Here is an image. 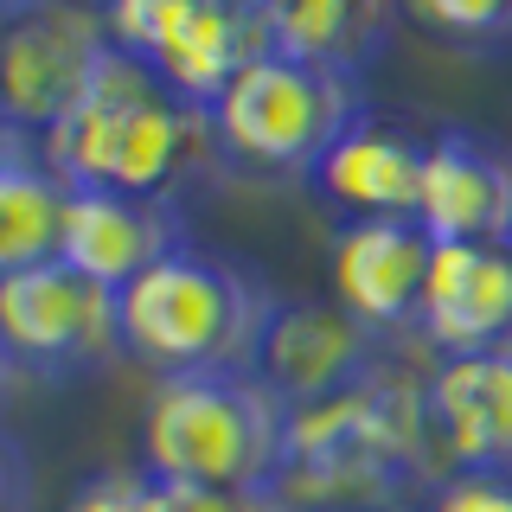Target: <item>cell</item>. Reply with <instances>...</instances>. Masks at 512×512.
<instances>
[{
	"label": "cell",
	"instance_id": "obj_1",
	"mask_svg": "<svg viewBox=\"0 0 512 512\" xmlns=\"http://www.w3.org/2000/svg\"><path fill=\"white\" fill-rule=\"evenodd\" d=\"M205 141L218 148L212 109L180 103L154 77V64L109 45L90 90L39 141V154L71 186H116V192H141V199H173V186L199 167Z\"/></svg>",
	"mask_w": 512,
	"mask_h": 512
},
{
	"label": "cell",
	"instance_id": "obj_2",
	"mask_svg": "<svg viewBox=\"0 0 512 512\" xmlns=\"http://www.w3.org/2000/svg\"><path fill=\"white\" fill-rule=\"evenodd\" d=\"M276 301L282 295H269V282L250 276L244 263L180 244L141 282L122 288V352L154 378L256 372Z\"/></svg>",
	"mask_w": 512,
	"mask_h": 512
},
{
	"label": "cell",
	"instance_id": "obj_3",
	"mask_svg": "<svg viewBox=\"0 0 512 512\" xmlns=\"http://www.w3.org/2000/svg\"><path fill=\"white\" fill-rule=\"evenodd\" d=\"M141 468L167 487L276 493L288 474V404L256 372L154 378L141 404Z\"/></svg>",
	"mask_w": 512,
	"mask_h": 512
},
{
	"label": "cell",
	"instance_id": "obj_4",
	"mask_svg": "<svg viewBox=\"0 0 512 512\" xmlns=\"http://www.w3.org/2000/svg\"><path fill=\"white\" fill-rule=\"evenodd\" d=\"M365 122L359 77L327 71V64L263 52L212 103V135L231 160L250 173H308L346 141V128Z\"/></svg>",
	"mask_w": 512,
	"mask_h": 512
},
{
	"label": "cell",
	"instance_id": "obj_5",
	"mask_svg": "<svg viewBox=\"0 0 512 512\" xmlns=\"http://www.w3.org/2000/svg\"><path fill=\"white\" fill-rule=\"evenodd\" d=\"M103 13L109 39L154 64V77L192 109H212L269 52L256 0H109Z\"/></svg>",
	"mask_w": 512,
	"mask_h": 512
},
{
	"label": "cell",
	"instance_id": "obj_6",
	"mask_svg": "<svg viewBox=\"0 0 512 512\" xmlns=\"http://www.w3.org/2000/svg\"><path fill=\"white\" fill-rule=\"evenodd\" d=\"M0 333L7 359L32 378H77L122 352V295L90 276H77L64 256L39 269L0 276Z\"/></svg>",
	"mask_w": 512,
	"mask_h": 512
},
{
	"label": "cell",
	"instance_id": "obj_7",
	"mask_svg": "<svg viewBox=\"0 0 512 512\" xmlns=\"http://www.w3.org/2000/svg\"><path fill=\"white\" fill-rule=\"evenodd\" d=\"M109 13L90 0H39V7L7 13V45H0V96H7L13 135H52L90 90L96 64L109 58Z\"/></svg>",
	"mask_w": 512,
	"mask_h": 512
},
{
	"label": "cell",
	"instance_id": "obj_8",
	"mask_svg": "<svg viewBox=\"0 0 512 512\" xmlns=\"http://www.w3.org/2000/svg\"><path fill=\"white\" fill-rule=\"evenodd\" d=\"M429 256H436V244H429V231L416 218H346L333 231V250H327L333 301L365 333L416 327Z\"/></svg>",
	"mask_w": 512,
	"mask_h": 512
},
{
	"label": "cell",
	"instance_id": "obj_9",
	"mask_svg": "<svg viewBox=\"0 0 512 512\" xmlns=\"http://www.w3.org/2000/svg\"><path fill=\"white\" fill-rule=\"evenodd\" d=\"M416 224L429 244H512V154L474 128H436L423 148Z\"/></svg>",
	"mask_w": 512,
	"mask_h": 512
},
{
	"label": "cell",
	"instance_id": "obj_10",
	"mask_svg": "<svg viewBox=\"0 0 512 512\" xmlns=\"http://www.w3.org/2000/svg\"><path fill=\"white\" fill-rule=\"evenodd\" d=\"M372 340L378 333H365L340 301H276V320H269L263 352H256V378L288 410L320 404V397H340L378 372Z\"/></svg>",
	"mask_w": 512,
	"mask_h": 512
},
{
	"label": "cell",
	"instance_id": "obj_11",
	"mask_svg": "<svg viewBox=\"0 0 512 512\" xmlns=\"http://www.w3.org/2000/svg\"><path fill=\"white\" fill-rule=\"evenodd\" d=\"M180 244H192V237H186V218L173 199H141V192H116V186H77L58 256L77 276L122 295L128 282H141L160 256H173Z\"/></svg>",
	"mask_w": 512,
	"mask_h": 512
},
{
	"label": "cell",
	"instance_id": "obj_12",
	"mask_svg": "<svg viewBox=\"0 0 512 512\" xmlns=\"http://www.w3.org/2000/svg\"><path fill=\"white\" fill-rule=\"evenodd\" d=\"M416 333L442 352H512V244H436Z\"/></svg>",
	"mask_w": 512,
	"mask_h": 512
},
{
	"label": "cell",
	"instance_id": "obj_13",
	"mask_svg": "<svg viewBox=\"0 0 512 512\" xmlns=\"http://www.w3.org/2000/svg\"><path fill=\"white\" fill-rule=\"evenodd\" d=\"M436 448L455 468H512V352H461L423 384Z\"/></svg>",
	"mask_w": 512,
	"mask_h": 512
},
{
	"label": "cell",
	"instance_id": "obj_14",
	"mask_svg": "<svg viewBox=\"0 0 512 512\" xmlns=\"http://www.w3.org/2000/svg\"><path fill=\"white\" fill-rule=\"evenodd\" d=\"M423 148L429 141L365 116L359 128H346V141L314 167V186L327 192L346 218H416Z\"/></svg>",
	"mask_w": 512,
	"mask_h": 512
},
{
	"label": "cell",
	"instance_id": "obj_15",
	"mask_svg": "<svg viewBox=\"0 0 512 512\" xmlns=\"http://www.w3.org/2000/svg\"><path fill=\"white\" fill-rule=\"evenodd\" d=\"M404 0H256V20L269 32V52L327 64L359 77L391 45Z\"/></svg>",
	"mask_w": 512,
	"mask_h": 512
},
{
	"label": "cell",
	"instance_id": "obj_16",
	"mask_svg": "<svg viewBox=\"0 0 512 512\" xmlns=\"http://www.w3.org/2000/svg\"><path fill=\"white\" fill-rule=\"evenodd\" d=\"M71 192L77 186L32 148V135L7 128V160H0V276L7 269H39L58 256Z\"/></svg>",
	"mask_w": 512,
	"mask_h": 512
},
{
	"label": "cell",
	"instance_id": "obj_17",
	"mask_svg": "<svg viewBox=\"0 0 512 512\" xmlns=\"http://www.w3.org/2000/svg\"><path fill=\"white\" fill-rule=\"evenodd\" d=\"M404 7L442 39L461 45H500L512 39V0H404Z\"/></svg>",
	"mask_w": 512,
	"mask_h": 512
},
{
	"label": "cell",
	"instance_id": "obj_18",
	"mask_svg": "<svg viewBox=\"0 0 512 512\" xmlns=\"http://www.w3.org/2000/svg\"><path fill=\"white\" fill-rule=\"evenodd\" d=\"M423 512H512V468H448Z\"/></svg>",
	"mask_w": 512,
	"mask_h": 512
},
{
	"label": "cell",
	"instance_id": "obj_19",
	"mask_svg": "<svg viewBox=\"0 0 512 512\" xmlns=\"http://www.w3.org/2000/svg\"><path fill=\"white\" fill-rule=\"evenodd\" d=\"M64 512H167V500H160V480L148 468H116V474H90L64 500Z\"/></svg>",
	"mask_w": 512,
	"mask_h": 512
},
{
	"label": "cell",
	"instance_id": "obj_20",
	"mask_svg": "<svg viewBox=\"0 0 512 512\" xmlns=\"http://www.w3.org/2000/svg\"><path fill=\"white\" fill-rule=\"evenodd\" d=\"M167 512H288L276 493H224V487H167L160 480Z\"/></svg>",
	"mask_w": 512,
	"mask_h": 512
},
{
	"label": "cell",
	"instance_id": "obj_21",
	"mask_svg": "<svg viewBox=\"0 0 512 512\" xmlns=\"http://www.w3.org/2000/svg\"><path fill=\"white\" fill-rule=\"evenodd\" d=\"M90 7H109V0H90Z\"/></svg>",
	"mask_w": 512,
	"mask_h": 512
}]
</instances>
